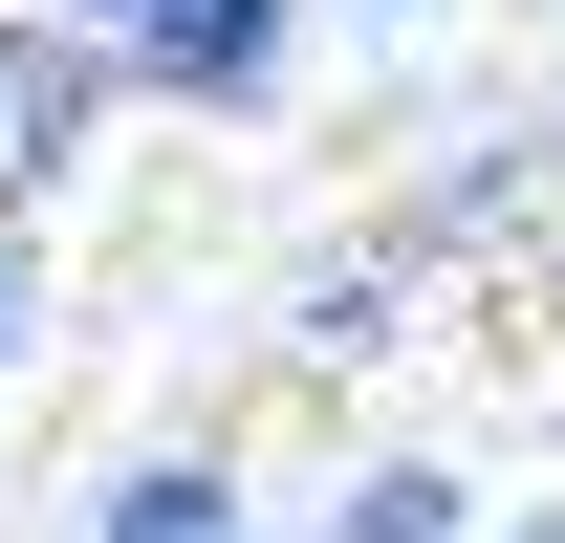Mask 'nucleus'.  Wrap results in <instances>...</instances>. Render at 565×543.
I'll return each mask as SVG.
<instances>
[{
  "label": "nucleus",
  "instance_id": "obj_1",
  "mask_svg": "<svg viewBox=\"0 0 565 543\" xmlns=\"http://www.w3.org/2000/svg\"><path fill=\"white\" fill-rule=\"evenodd\" d=\"M109 87H131V44L66 22V0H22V22H0V196H44V174L109 131Z\"/></svg>",
  "mask_w": 565,
  "mask_h": 543
},
{
  "label": "nucleus",
  "instance_id": "obj_2",
  "mask_svg": "<svg viewBox=\"0 0 565 543\" xmlns=\"http://www.w3.org/2000/svg\"><path fill=\"white\" fill-rule=\"evenodd\" d=\"M305 22H327V0H131L109 44H131V87H174V109H262Z\"/></svg>",
  "mask_w": 565,
  "mask_h": 543
},
{
  "label": "nucleus",
  "instance_id": "obj_3",
  "mask_svg": "<svg viewBox=\"0 0 565 543\" xmlns=\"http://www.w3.org/2000/svg\"><path fill=\"white\" fill-rule=\"evenodd\" d=\"M87 543H239V478L217 457H131L109 500H87Z\"/></svg>",
  "mask_w": 565,
  "mask_h": 543
},
{
  "label": "nucleus",
  "instance_id": "obj_4",
  "mask_svg": "<svg viewBox=\"0 0 565 543\" xmlns=\"http://www.w3.org/2000/svg\"><path fill=\"white\" fill-rule=\"evenodd\" d=\"M327 543H479V500H457L435 457H370L349 500H327Z\"/></svg>",
  "mask_w": 565,
  "mask_h": 543
},
{
  "label": "nucleus",
  "instance_id": "obj_5",
  "mask_svg": "<svg viewBox=\"0 0 565 543\" xmlns=\"http://www.w3.org/2000/svg\"><path fill=\"white\" fill-rule=\"evenodd\" d=\"M392 283H414V262H349V283H305V327H282V348H392Z\"/></svg>",
  "mask_w": 565,
  "mask_h": 543
},
{
  "label": "nucleus",
  "instance_id": "obj_6",
  "mask_svg": "<svg viewBox=\"0 0 565 543\" xmlns=\"http://www.w3.org/2000/svg\"><path fill=\"white\" fill-rule=\"evenodd\" d=\"M22 327H44V283H22V217H0V370H22Z\"/></svg>",
  "mask_w": 565,
  "mask_h": 543
},
{
  "label": "nucleus",
  "instance_id": "obj_7",
  "mask_svg": "<svg viewBox=\"0 0 565 543\" xmlns=\"http://www.w3.org/2000/svg\"><path fill=\"white\" fill-rule=\"evenodd\" d=\"M479 543H565V500H544V522H479Z\"/></svg>",
  "mask_w": 565,
  "mask_h": 543
},
{
  "label": "nucleus",
  "instance_id": "obj_8",
  "mask_svg": "<svg viewBox=\"0 0 565 543\" xmlns=\"http://www.w3.org/2000/svg\"><path fill=\"white\" fill-rule=\"evenodd\" d=\"M327 22H414V0H327Z\"/></svg>",
  "mask_w": 565,
  "mask_h": 543
},
{
  "label": "nucleus",
  "instance_id": "obj_9",
  "mask_svg": "<svg viewBox=\"0 0 565 543\" xmlns=\"http://www.w3.org/2000/svg\"><path fill=\"white\" fill-rule=\"evenodd\" d=\"M66 22H131V0H66Z\"/></svg>",
  "mask_w": 565,
  "mask_h": 543
}]
</instances>
